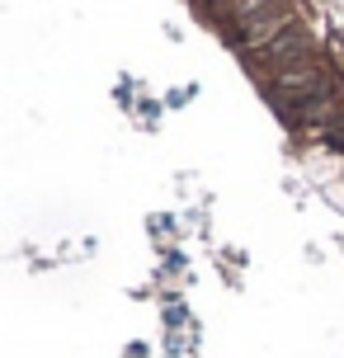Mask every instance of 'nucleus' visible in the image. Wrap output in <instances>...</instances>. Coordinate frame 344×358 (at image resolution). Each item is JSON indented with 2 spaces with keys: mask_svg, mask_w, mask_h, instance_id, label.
<instances>
[{
  "mask_svg": "<svg viewBox=\"0 0 344 358\" xmlns=\"http://www.w3.org/2000/svg\"><path fill=\"white\" fill-rule=\"evenodd\" d=\"M302 52H307V29H302V24H288L278 38H269V43H264L259 62H269V66H292Z\"/></svg>",
  "mask_w": 344,
  "mask_h": 358,
  "instance_id": "nucleus-1",
  "label": "nucleus"
},
{
  "mask_svg": "<svg viewBox=\"0 0 344 358\" xmlns=\"http://www.w3.org/2000/svg\"><path fill=\"white\" fill-rule=\"evenodd\" d=\"M227 5H231V10H236V5H241V0H227Z\"/></svg>",
  "mask_w": 344,
  "mask_h": 358,
  "instance_id": "nucleus-2",
  "label": "nucleus"
}]
</instances>
